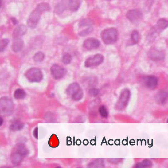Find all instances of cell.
<instances>
[{"mask_svg":"<svg viewBox=\"0 0 168 168\" xmlns=\"http://www.w3.org/2000/svg\"><path fill=\"white\" fill-rule=\"evenodd\" d=\"M33 135L35 138L37 139L38 138V128H36L33 131Z\"/></svg>","mask_w":168,"mask_h":168,"instance_id":"cell-32","label":"cell"},{"mask_svg":"<svg viewBox=\"0 0 168 168\" xmlns=\"http://www.w3.org/2000/svg\"><path fill=\"white\" fill-rule=\"evenodd\" d=\"M29 151L26 146L22 143H19L14 147L12 150L11 159L15 165L20 164L28 155Z\"/></svg>","mask_w":168,"mask_h":168,"instance_id":"cell-2","label":"cell"},{"mask_svg":"<svg viewBox=\"0 0 168 168\" xmlns=\"http://www.w3.org/2000/svg\"><path fill=\"white\" fill-rule=\"evenodd\" d=\"M149 54L151 59L155 60H162L164 57L162 53L155 49H153L151 50Z\"/></svg>","mask_w":168,"mask_h":168,"instance_id":"cell-18","label":"cell"},{"mask_svg":"<svg viewBox=\"0 0 168 168\" xmlns=\"http://www.w3.org/2000/svg\"><path fill=\"white\" fill-rule=\"evenodd\" d=\"M27 31V28L25 25H21L16 27L14 29L12 34L13 39L21 38L25 35Z\"/></svg>","mask_w":168,"mask_h":168,"instance_id":"cell-13","label":"cell"},{"mask_svg":"<svg viewBox=\"0 0 168 168\" xmlns=\"http://www.w3.org/2000/svg\"><path fill=\"white\" fill-rule=\"evenodd\" d=\"M67 93L71 96L72 100L75 101H78L83 96V91L79 84L77 83L71 84L67 88Z\"/></svg>","mask_w":168,"mask_h":168,"instance_id":"cell-5","label":"cell"},{"mask_svg":"<svg viewBox=\"0 0 168 168\" xmlns=\"http://www.w3.org/2000/svg\"><path fill=\"white\" fill-rule=\"evenodd\" d=\"M72 61V56L68 53H65L62 57V61L65 65L69 64Z\"/></svg>","mask_w":168,"mask_h":168,"instance_id":"cell-28","label":"cell"},{"mask_svg":"<svg viewBox=\"0 0 168 168\" xmlns=\"http://www.w3.org/2000/svg\"><path fill=\"white\" fill-rule=\"evenodd\" d=\"M23 127L24 124L21 121L16 119L12 122L9 128L11 131H15L21 130Z\"/></svg>","mask_w":168,"mask_h":168,"instance_id":"cell-17","label":"cell"},{"mask_svg":"<svg viewBox=\"0 0 168 168\" xmlns=\"http://www.w3.org/2000/svg\"><path fill=\"white\" fill-rule=\"evenodd\" d=\"M12 49L13 51L17 52L20 51L23 46V42L21 38H17L13 39Z\"/></svg>","mask_w":168,"mask_h":168,"instance_id":"cell-16","label":"cell"},{"mask_svg":"<svg viewBox=\"0 0 168 168\" xmlns=\"http://www.w3.org/2000/svg\"><path fill=\"white\" fill-rule=\"evenodd\" d=\"M100 45V43L98 40L94 38H89L84 41L83 47L85 49L89 50L98 49Z\"/></svg>","mask_w":168,"mask_h":168,"instance_id":"cell-12","label":"cell"},{"mask_svg":"<svg viewBox=\"0 0 168 168\" xmlns=\"http://www.w3.org/2000/svg\"><path fill=\"white\" fill-rule=\"evenodd\" d=\"M94 24V21L92 19L86 18L83 19L80 21L79 26L80 27L92 26Z\"/></svg>","mask_w":168,"mask_h":168,"instance_id":"cell-22","label":"cell"},{"mask_svg":"<svg viewBox=\"0 0 168 168\" xmlns=\"http://www.w3.org/2000/svg\"><path fill=\"white\" fill-rule=\"evenodd\" d=\"M93 31V28L92 26L88 27L86 29L80 32L79 33V35L81 37H85L90 34Z\"/></svg>","mask_w":168,"mask_h":168,"instance_id":"cell-29","label":"cell"},{"mask_svg":"<svg viewBox=\"0 0 168 168\" xmlns=\"http://www.w3.org/2000/svg\"><path fill=\"white\" fill-rule=\"evenodd\" d=\"M119 33L117 29L109 28L103 30L101 33V37L104 44L107 45L114 44L118 40Z\"/></svg>","mask_w":168,"mask_h":168,"instance_id":"cell-3","label":"cell"},{"mask_svg":"<svg viewBox=\"0 0 168 168\" xmlns=\"http://www.w3.org/2000/svg\"><path fill=\"white\" fill-rule=\"evenodd\" d=\"M99 111L101 116L107 118L108 117V113L107 109L104 105H102L99 108Z\"/></svg>","mask_w":168,"mask_h":168,"instance_id":"cell-26","label":"cell"},{"mask_svg":"<svg viewBox=\"0 0 168 168\" xmlns=\"http://www.w3.org/2000/svg\"><path fill=\"white\" fill-rule=\"evenodd\" d=\"M104 166V162L102 160H99L95 161L91 163L90 166H92V167H103Z\"/></svg>","mask_w":168,"mask_h":168,"instance_id":"cell-30","label":"cell"},{"mask_svg":"<svg viewBox=\"0 0 168 168\" xmlns=\"http://www.w3.org/2000/svg\"><path fill=\"white\" fill-rule=\"evenodd\" d=\"M45 55L42 52H39L36 53L33 57V60L37 62H41L44 60Z\"/></svg>","mask_w":168,"mask_h":168,"instance_id":"cell-25","label":"cell"},{"mask_svg":"<svg viewBox=\"0 0 168 168\" xmlns=\"http://www.w3.org/2000/svg\"><path fill=\"white\" fill-rule=\"evenodd\" d=\"M26 94L25 90L21 89H18L14 93V97L17 100H22L25 99Z\"/></svg>","mask_w":168,"mask_h":168,"instance_id":"cell-21","label":"cell"},{"mask_svg":"<svg viewBox=\"0 0 168 168\" xmlns=\"http://www.w3.org/2000/svg\"><path fill=\"white\" fill-rule=\"evenodd\" d=\"M143 84L146 88L151 90L155 89L158 85V79L153 75H148L143 77L142 79Z\"/></svg>","mask_w":168,"mask_h":168,"instance_id":"cell-10","label":"cell"},{"mask_svg":"<svg viewBox=\"0 0 168 168\" xmlns=\"http://www.w3.org/2000/svg\"><path fill=\"white\" fill-rule=\"evenodd\" d=\"M105 1H113V0H105Z\"/></svg>","mask_w":168,"mask_h":168,"instance_id":"cell-36","label":"cell"},{"mask_svg":"<svg viewBox=\"0 0 168 168\" xmlns=\"http://www.w3.org/2000/svg\"><path fill=\"white\" fill-rule=\"evenodd\" d=\"M168 21L166 19L162 18L159 19L157 23V29L162 31L165 29L168 26Z\"/></svg>","mask_w":168,"mask_h":168,"instance_id":"cell-20","label":"cell"},{"mask_svg":"<svg viewBox=\"0 0 168 168\" xmlns=\"http://www.w3.org/2000/svg\"><path fill=\"white\" fill-rule=\"evenodd\" d=\"M152 165V163L150 161L145 159L141 162L138 163L136 166L137 168H148L151 167Z\"/></svg>","mask_w":168,"mask_h":168,"instance_id":"cell-24","label":"cell"},{"mask_svg":"<svg viewBox=\"0 0 168 168\" xmlns=\"http://www.w3.org/2000/svg\"><path fill=\"white\" fill-rule=\"evenodd\" d=\"M140 40V35L139 32L136 30L133 31L131 35V44L133 45L137 44Z\"/></svg>","mask_w":168,"mask_h":168,"instance_id":"cell-23","label":"cell"},{"mask_svg":"<svg viewBox=\"0 0 168 168\" xmlns=\"http://www.w3.org/2000/svg\"><path fill=\"white\" fill-rule=\"evenodd\" d=\"M104 57L100 54H97L89 57L86 60L85 66L86 68L97 66L101 64L104 61Z\"/></svg>","mask_w":168,"mask_h":168,"instance_id":"cell-9","label":"cell"},{"mask_svg":"<svg viewBox=\"0 0 168 168\" xmlns=\"http://www.w3.org/2000/svg\"><path fill=\"white\" fill-rule=\"evenodd\" d=\"M126 17L128 20L134 23L141 21L143 18L142 11L138 9H133L129 10L127 13Z\"/></svg>","mask_w":168,"mask_h":168,"instance_id":"cell-8","label":"cell"},{"mask_svg":"<svg viewBox=\"0 0 168 168\" xmlns=\"http://www.w3.org/2000/svg\"><path fill=\"white\" fill-rule=\"evenodd\" d=\"M11 20L14 25H17L18 23V22L15 18L12 17L11 18Z\"/></svg>","mask_w":168,"mask_h":168,"instance_id":"cell-33","label":"cell"},{"mask_svg":"<svg viewBox=\"0 0 168 168\" xmlns=\"http://www.w3.org/2000/svg\"><path fill=\"white\" fill-rule=\"evenodd\" d=\"M49 5L46 2L38 4L36 8L30 14L27 21L28 26L34 29L37 26L43 13L50 10Z\"/></svg>","mask_w":168,"mask_h":168,"instance_id":"cell-1","label":"cell"},{"mask_svg":"<svg viewBox=\"0 0 168 168\" xmlns=\"http://www.w3.org/2000/svg\"><path fill=\"white\" fill-rule=\"evenodd\" d=\"M81 3V0H68L67 6L70 11L75 12L78 10Z\"/></svg>","mask_w":168,"mask_h":168,"instance_id":"cell-15","label":"cell"},{"mask_svg":"<svg viewBox=\"0 0 168 168\" xmlns=\"http://www.w3.org/2000/svg\"><path fill=\"white\" fill-rule=\"evenodd\" d=\"M3 123V119L2 118L0 117V127L2 126Z\"/></svg>","mask_w":168,"mask_h":168,"instance_id":"cell-34","label":"cell"},{"mask_svg":"<svg viewBox=\"0 0 168 168\" xmlns=\"http://www.w3.org/2000/svg\"><path fill=\"white\" fill-rule=\"evenodd\" d=\"M2 0H0V8H1L2 5Z\"/></svg>","mask_w":168,"mask_h":168,"instance_id":"cell-35","label":"cell"},{"mask_svg":"<svg viewBox=\"0 0 168 168\" xmlns=\"http://www.w3.org/2000/svg\"><path fill=\"white\" fill-rule=\"evenodd\" d=\"M26 78L31 83H39L42 80L43 74L39 68H33L28 70L26 73Z\"/></svg>","mask_w":168,"mask_h":168,"instance_id":"cell-7","label":"cell"},{"mask_svg":"<svg viewBox=\"0 0 168 168\" xmlns=\"http://www.w3.org/2000/svg\"><path fill=\"white\" fill-rule=\"evenodd\" d=\"M99 92V90L95 88H91L88 92L89 94L92 97L96 96L98 95Z\"/></svg>","mask_w":168,"mask_h":168,"instance_id":"cell-31","label":"cell"},{"mask_svg":"<svg viewBox=\"0 0 168 168\" xmlns=\"http://www.w3.org/2000/svg\"><path fill=\"white\" fill-rule=\"evenodd\" d=\"M13 108V103L10 99L6 97L0 98V115L8 116L12 113Z\"/></svg>","mask_w":168,"mask_h":168,"instance_id":"cell-4","label":"cell"},{"mask_svg":"<svg viewBox=\"0 0 168 168\" xmlns=\"http://www.w3.org/2000/svg\"><path fill=\"white\" fill-rule=\"evenodd\" d=\"M67 8H68L67 2L65 0H63L57 6L55 9L56 12L57 14H61Z\"/></svg>","mask_w":168,"mask_h":168,"instance_id":"cell-19","label":"cell"},{"mask_svg":"<svg viewBox=\"0 0 168 168\" xmlns=\"http://www.w3.org/2000/svg\"><path fill=\"white\" fill-rule=\"evenodd\" d=\"M168 99L167 92L164 91H161L158 92L156 96V100L157 102L163 105L166 104Z\"/></svg>","mask_w":168,"mask_h":168,"instance_id":"cell-14","label":"cell"},{"mask_svg":"<svg viewBox=\"0 0 168 168\" xmlns=\"http://www.w3.org/2000/svg\"><path fill=\"white\" fill-rule=\"evenodd\" d=\"M9 41L7 38L0 40V52L3 51L8 45Z\"/></svg>","mask_w":168,"mask_h":168,"instance_id":"cell-27","label":"cell"},{"mask_svg":"<svg viewBox=\"0 0 168 168\" xmlns=\"http://www.w3.org/2000/svg\"><path fill=\"white\" fill-rule=\"evenodd\" d=\"M131 96L130 91L127 88L124 89L122 92L119 98L115 105L116 110H122L127 107Z\"/></svg>","mask_w":168,"mask_h":168,"instance_id":"cell-6","label":"cell"},{"mask_svg":"<svg viewBox=\"0 0 168 168\" xmlns=\"http://www.w3.org/2000/svg\"><path fill=\"white\" fill-rule=\"evenodd\" d=\"M50 71L52 76L56 80L63 78L66 73V70L64 67L58 64L53 65L51 67Z\"/></svg>","mask_w":168,"mask_h":168,"instance_id":"cell-11","label":"cell"}]
</instances>
